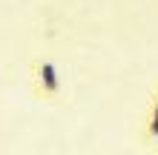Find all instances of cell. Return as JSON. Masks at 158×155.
Segmentation results:
<instances>
[{
	"label": "cell",
	"mask_w": 158,
	"mask_h": 155,
	"mask_svg": "<svg viewBox=\"0 0 158 155\" xmlns=\"http://www.w3.org/2000/svg\"><path fill=\"white\" fill-rule=\"evenodd\" d=\"M32 89L43 101H58L60 98L63 78H60V69L55 66L49 58H38L32 63Z\"/></svg>",
	"instance_id": "1"
},
{
	"label": "cell",
	"mask_w": 158,
	"mask_h": 155,
	"mask_svg": "<svg viewBox=\"0 0 158 155\" xmlns=\"http://www.w3.org/2000/svg\"><path fill=\"white\" fill-rule=\"evenodd\" d=\"M147 138H150V141H158V92L152 98L150 115H147Z\"/></svg>",
	"instance_id": "2"
}]
</instances>
